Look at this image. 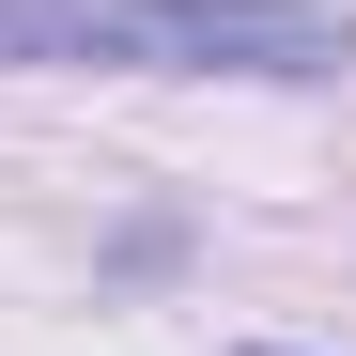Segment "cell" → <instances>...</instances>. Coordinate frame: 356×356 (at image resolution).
Segmentation results:
<instances>
[{
    "label": "cell",
    "instance_id": "6da1fadb",
    "mask_svg": "<svg viewBox=\"0 0 356 356\" xmlns=\"http://www.w3.org/2000/svg\"><path fill=\"white\" fill-rule=\"evenodd\" d=\"M16 78H341V0H0Z\"/></svg>",
    "mask_w": 356,
    "mask_h": 356
}]
</instances>
